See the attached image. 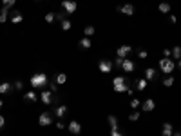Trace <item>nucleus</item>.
<instances>
[{
	"mask_svg": "<svg viewBox=\"0 0 181 136\" xmlns=\"http://www.w3.org/2000/svg\"><path fill=\"white\" fill-rule=\"evenodd\" d=\"M129 87H130V85H129V80L125 76H116V78L112 80V89H114L116 93H127Z\"/></svg>",
	"mask_w": 181,
	"mask_h": 136,
	"instance_id": "nucleus-1",
	"label": "nucleus"
},
{
	"mask_svg": "<svg viewBox=\"0 0 181 136\" xmlns=\"http://www.w3.org/2000/svg\"><path fill=\"white\" fill-rule=\"evenodd\" d=\"M47 85V74L45 73H34L31 76V87H45Z\"/></svg>",
	"mask_w": 181,
	"mask_h": 136,
	"instance_id": "nucleus-2",
	"label": "nucleus"
},
{
	"mask_svg": "<svg viewBox=\"0 0 181 136\" xmlns=\"http://www.w3.org/2000/svg\"><path fill=\"white\" fill-rule=\"evenodd\" d=\"M174 69H176V63L172 62L170 58H161V60H160V71H161V73L170 74Z\"/></svg>",
	"mask_w": 181,
	"mask_h": 136,
	"instance_id": "nucleus-3",
	"label": "nucleus"
},
{
	"mask_svg": "<svg viewBox=\"0 0 181 136\" xmlns=\"http://www.w3.org/2000/svg\"><path fill=\"white\" fill-rule=\"evenodd\" d=\"M62 9H64L67 15H73V13H76V9H78V4H76L75 0H62Z\"/></svg>",
	"mask_w": 181,
	"mask_h": 136,
	"instance_id": "nucleus-4",
	"label": "nucleus"
},
{
	"mask_svg": "<svg viewBox=\"0 0 181 136\" xmlns=\"http://www.w3.org/2000/svg\"><path fill=\"white\" fill-rule=\"evenodd\" d=\"M98 69H100V73L109 74L111 71H112V62H111V60H100V63H98Z\"/></svg>",
	"mask_w": 181,
	"mask_h": 136,
	"instance_id": "nucleus-5",
	"label": "nucleus"
},
{
	"mask_svg": "<svg viewBox=\"0 0 181 136\" xmlns=\"http://www.w3.org/2000/svg\"><path fill=\"white\" fill-rule=\"evenodd\" d=\"M38 124L42 127H49L53 124V115H51V113H42L40 118H38Z\"/></svg>",
	"mask_w": 181,
	"mask_h": 136,
	"instance_id": "nucleus-6",
	"label": "nucleus"
},
{
	"mask_svg": "<svg viewBox=\"0 0 181 136\" xmlns=\"http://www.w3.org/2000/svg\"><path fill=\"white\" fill-rule=\"evenodd\" d=\"M120 13H123V15H127V16H134V13H136V7L132 6V4H123V6H120L118 7Z\"/></svg>",
	"mask_w": 181,
	"mask_h": 136,
	"instance_id": "nucleus-7",
	"label": "nucleus"
},
{
	"mask_svg": "<svg viewBox=\"0 0 181 136\" xmlns=\"http://www.w3.org/2000/svg\"><path fill=\"white\" fill-rule=\"evenodd\" d=\"M53 98H54V94L51 93V91H47V89H43L42 94H40V100H42L45 105H51V104H53Z\"/></svg>",
	"mask_w": 181,
	"mask_h": 136,
	"instance_id": "nucleus-8",
	"label": "nucleus"
},
{
	"mask_svg": "<svg viewBox=\"0 0 181 136\" xmlns=\"http://www.w3.org/2000/svg\"><path fill=\"white\" fill-rule=\"evenodd\" d=\"M121 69H123L125 73H132V71L136 69V63L132 62L130 58H123V63H121Z\"/></svg>",
	"mask_w": 181,
	"mask_h": 136,
	"instance_id": "nucleus-9",
	"label": "nucleus"
},
{
	"mask_svg": "<svg viewBox=\"0 0 181 136\" xmlns=\"http://www.w3.org/2000/svg\"><path fill=\"white\" fill-rule=\"evenodd\" d=\"M154 107H156V102H154L152 98H147V100L141 104V111H143V113H150V111H154Z\"/></svg>",
	"mask_w": 181,
	"mask_h": 136,
	"instance_id": "nucleus-10",
	"label": "nucleus"
},
{
	"mask_svg": "<svg viewBox=\"0 0 181 136\" xmlns=\"http://www.w3.org/2000/svg\"><path fill=\"white\" fill-rule=\"evenodd\" d=\"M145 78H147L149 82L158 80V69H154V67H147V69H145Z\"/></svg>",
	"mask_w": 181,
	"mask_h": 136,
	"instance_id": "nucleus-11",
	"label": "nucleus"
},
{
	"mask_svg": "<svg viewBox=\"0 0 181 136\" xmlns=\"http://www.w3.org/2000/svg\"><path fill=\"white\" fill-rule=\"evenodd\" d=\"M67 129H69V133H71V134H80V133H82V125H80L76 120H73V122L67 125Z\"/></svg>",
	"mask_w": 181,
	"mask_h": 136,
	"instance_id": "nucleus-12",
	"label": "nucleus"
},
{
	"mask_svg": "<svg viewBox=\"0 0 181 136\" xmlns=\"http://www.w3.org/2000/svg\"><path fill=\"white\" fill-rule=\"evenodd\" d=\"M130 51H132V47H130V45H120V47H118V51H116V54L120 56V58H125Z\"/></svg>",
	"mask_w": 181,
	"mask_h": 136,
	"instance_id": "nucleus-13",
	"label": "nucleus"
},
{
	"mask_svg": "<svg viewBox=\"0 0 181 136\" xmlns=\"http://www.w3.org/2000/svg\"><path fill=\"white\" fill-rule=\"evenodd\" d=\"M54 115L58 116V118H64L65 116V113H67V105H56V107H54V111H53Z\"/></svg>",
	"mask_w": 181,
	"mask_h": 136,
	"instance_id": "nucleus-14",
	"label": "nucleus"
},
{
	"mask_svg": "<svg viewBox=\"0 0 181 136\" xmlns=\"http://www.w3.org/2000/svg\"><path fill=\"white\" fill-rule=\"evenodd\" d=\"M161 134H163V136H172V134H174V129H172V124H169V122H165V124H163V129H161Z\"/></svg>",
	"mask_w": 181,
	"mask_h": 136,
	"instance_id": "nucleus-15",
	"label": "nucleus"
},
{
	"mask_svg": "<svg viewBox=\"0 0 181 136\" xmlns=\"http://www.w3.org/2000/svg\"><path fill=\"white\" fill-rule=\"evenodd\" d=\"M11 22H13V24H22V22H24V15H22L20 11H13Z\"/></svg>",
	"mask_w": 181,
	"mask_h": 136,
	"instance_id": "nucleus-16",
	"label": "nucleus"
},
{
	"mask_svg": "<svg viewBox=\"0 0 181 136\" xmlns=\"http://www.w3.org/2000/svg\"><path fill=\"white\" fill-rule=\"evenodd\" d=\"M147 85H149V80H147V78H141V80L136 82V89H138V91H145Z\"/></svg>",
	"mask_w": 181,
	"mask_h": 136,
	"instance_id": "nucleus-17",
	"label": "nucleus"
},
{
	"mask_svg": "<svg viewBox=\"0 0 181 136\" xmlns=\"http://www.w3.org/2000/svg\"><path fill=\"white\" fill-rule=\"evenodd\" d=\"M91 45H93V42H91L89 36H84V38L80 40V47H82V49H91Z\"/></svg>",
	"mask_w": 181,
	"mask_h": 136,
	"instance_id": "nucleus-18",
	"label": "nucleus"
},
{
	"mask_svg": "<svg viewBox=\"0 0 181 136\" xmlns=\"http://www.w3.org/2000/svg\"><path fill=\"white\" fill-rule=\"evenodd\" d=\"M11 89H13V85H11L9 82H2V84H0V93L2 94L11 93Z\"/></svg>",
	"mask_w": 181,
	"mask_h": 136,
	"instance_id": "nucleus-19",
	"label": "nucleus"
},
{
	"mask_svg": "<svg viewBox=\"0 0 181 136\" xmlns=\"http://www.w3.org/2000/svg\"><path fill=\"white\" fill-rule=\"evenodd\" d=\"M107 122H109L111 129H116V127H120V125H118V118L114 115H109V116H107Z\"/></svg>",
	"mask_w": 181,
	"mask_h": 136,
	"instance_id": "nucleus-20",
	"label": "nucleus"
},
{
	"mask_svg": "<svg viewBox=\"0 0 181 136\" xmlns=\"http://www.w3.org/2000/svg\"><path fill=\"white\" fill-rule=\"evenodd\" d=\"M158 9H160L163 15H167V13H170V4H169V2H161L160 6H158Z\"/></svg>",
	"mask_w": 181,
	"mask_h": 136,
	"instance_id": "nucleus-21",
	"label": "nucleus"
},
{
	"mask_svg": "<svg viewBox=\"0 0 181 136\" xmlns=\"http://www.w3.org/2000/svg\"><path fill=\"white\" fill-rule=\"evenodd\" d=\"M7 15H9V7H2V11H0V24H4V22L7 20Z\"/></svg>",
	"mask_w": 181,
	"mask_h": 136,
	"instance_id": "nucleus-22",
	"label": "nucleus"
},
{
	"mask_svg": "<svg viewBox=\"0 0 181 136\" xmlns=\"http://www.w3.org/2000/svg\"><path fill=\"white\" fill-rule=\"evenodd\" d=\"M24 100H25V102H36V93H34V91L25 93L24 94Z\"/></svg>",
	"mask_w": 181,
	"mask_h": 136,
	"instance_id": "nucleus-23",
	"label": "nucleus"
},
{
	"mask_svg": "<svg viewBox=\"0 0 181 136\" xmlns=\"http://www.w3.org/2000/svg\"><path fill=\"white\" fill-rule=\"evenodd\" d=\"M60 27H62L64 31H69V29L73 27V24H71V22H69L67 18H65V20H62V22H60Z\"/></svg>",
	"mask_w": 181,
	"mask_h": 136,
	"instance_id": "nucleus-24",
	"label": "nucleus"
},
{
	"mask_svg": "<svg viewBox=\"0 0 181 136\" xmlns=\"http://www.w3.org/2000/svg\"><path fill=\"white\" fill-rule=\"evenodd\" d=\"M67 82V76H65L64 73H60V74H56V84L58 85H62V84H65Z\"/></svg>",
	"mask_w": 181,
	"mask_h": 136,
	"instance_id": "nucleus-25",
	"label": "nucleus"
},
{
	"mask_svg": "<svg viewBox=\"0 0 181 136\" xmlns=\"http://www.w3.org/2000/svg\"><path fill=\"white\" fill-rule=\"evenodd\" d=\"M170 51H172V56H174V58H178V60L181 58V47H179V45H176V47L170 49Z\"/></svg>",
	"mask_w": 181,
	"mask_h": 136,
	"instance_id": "nucleus-26",
	"label": "nucleus"
},
{
	"mask_svg": "<svg viewBox=\"0 0 181 136\" xmlns=\"http://www.w3.org/2000/svg\"><path fill=\"white\" fill-rule=\"evenodd\" d=\"M84 33H85V36H89V38H91V36L94 35V27H93V26H85Z\"/></svg>",
	"mask_w": 181,
	"mask_h": 136,
	"instance_id": "nucleus-27",
	"label": "nucleus"
},
{
	"mask_svg": "<svg viewBox=\"0 0 181 136\" xmlns=\"http://www.w3.org/2000/svg\"><path fill=\"white\" fill-rule=\"evenodd\" d=\"M163 85H165V87H172V85H174V76H167V78L163 80Z\"/></svg>",
	"mask_w": 181,
	"mask_h": 136,
	"instance_id": "nucleus-28",
	"label": "nucleus"
},
{
	"mask_svg": "<svg viewBox=\"0 0 181 136\" xmlns=\"http://www.w3.org/2000/svg\"><path fill=\"white\" fill-rule=\"evenodd\" d=\"M65 15H67L65 11H58V13H54V18L58 22H62V20H65Z\"/></svg>",
	"mask_w": 181,
	"mask_h": 136,
	"instance_id": "nucleus-29",
	"label": "nucleus"
},
{
	"mask_svg": "<svg viewBox=\"0 0 181 136\" xmlns=\"http://www.w3.org/2000/svg\"><path fill=\"white\" fill-rule=\"evenodd\" d=\"M130 107H132V109L136 111L138 107H141V102H139L138 98H132V100H130Z\"/></svg>",
	"mask_w": 181,
	"mask_h": 136,
	"instance_id": "nucleus-30",
	"label": "nucleus"
},
{
	"mask_svg": "<svg viewBox=\"0 0 181 136\" xmlns=\"http://www.w3.org/2000/svg\"><path fill=\"white\" fill-rule=\"evenodd\" d=\"M139 116H141V113L134 111V113H130V115H129V120H130V122H136V120H139Z\"/></svg>",
	"mask_w": 181,
	"mask_h": 136,
	"instance_id": "nucleus-31",
	"label": "nucleus"
},
{
	"mask_svg": "<svg viewBox=\"0 0 181 136\" xmlns=\"http://www.w3.org/2000/svg\"><path fill=\"white\" fill-rule=\"evenodd\" d=\"M54 20H56V18H54V13H47V15H45V22H47V24H53Z\"/></svg>",
	"mask_w": 181,
	"mask_h": 136,
	"instance_id": "nucleus-32",
	"label": "nucleus"
},
{
	"mask_svg": "<svg viewBox=\"0 0 181 136\" xmlns=\"http://www.w3.org/2000/svg\"><path fill=\"white\" fill-rule=\"evenodd\" d=\"M13 87H15L16 91H22V89H24V82H22V80H16V82L13 84Z\"/></svg>",
	"mask_w": 181,
	"mask_h": 136,
	"instance_id": "nucleus-33",
	"label": "nucleus"
},
{
	"mask_svg": "<svg viewBox=\"0 0 181 136\" xmlns=\"http://www.w3.org/2000/svg\"><path fill=\"white\" fill-rule=\"evenodd\" d=\"M15 2H16V0H2V6H6V7H13Z\"/></svg>",
	"mask_w": 181,
	"mask_h": 136,
	"instance_id": "nucleus-34",
	"label": "nucleus"
},
{
	"mask_svg": "<svg viewBox=\"0 0 181 136\" xmlns=\"http://www.w3.org/2000/svg\"><path fill=\"white\" fill-rule=\"evenodd\" d=\"M111 136H125V134H123V133H120V129L116 127V129H111Z\"/></svg>",
	"mask_w": 181,
	"mask_h": 136,
	"instance_id": "nucleus-35",
	"label": "nucleus"
},
{
	"mask_svg": "<svg viewBox=\"0 0 181 136\" xmlns=\"http://www.w3.org/2000/svg\"><path fill=\"white\" fill-rule=\"evenodd\" d=\"M49 91H51V93H56V91H58V84H56V82H54V84H49Z\"/></svg>",
	"mask_w": 181,
	"mask_h": 136,
	"instance_id": "nucleus-36",
	"label": "nucleus"
},
{
	"mask_svg": "<svg viewBox=\"0 0 181 136\" xmlns=\"http://www.w3.org/2000/svg\"><path fill=\"white\" fill-rule=\"evenodd\" d=\"M138 56H139V58H141V60H145V58L149 56V53H147V51H143V49H141V51L138 53Z\"/></svg>",
	"mask_w": 181,
	"mask_h": 136,
	"instance_id": "nucleus-37",
	"label": "nucleus"
},
{
	"mask_svg": "<svg viewBox=\"0 0 181 136\" xmlns=\"http://www.w3.org/2000/svg\"><path fill=\"white\" fill-rule=\"evenodd\" d=\"M169 56H172V51L170 49H165L163 51V58H169Z\"/></svg>",
	"mask_w": 181,
	"mask_h": 136,
	"instance_id": "nucleus-38",
	"label": "nucleus"
},
{
	"mask_svg": "<svg viewBox=\"0 0 181 136\" xmlns=\"http://www.w3.org/2000/svg\"><path fill=\"white\" fill-rule=\"evenodd\" d=\"M56 129H60V131H62V129H65L64 122H56Z\"/></svg>",
	"mask_w": 181,
	"mask_h": 136,
	"instance_id": "nucleus-39",
	"label": "nucleus"
},
{
	"mask_svg": "<svg viewBox=\"0 0 181 136\" xmlns=\"http://www.w3.org/2000/svg\"><path fill=\"white\" fill-rule=\"evenodd\" d=\"M114 63H116L118 67H121V63H123V58H120V56H118V58H116V62H114Z\"/></svg>",
	"mask_w": 181,
	"mask_h": 136,
	"instance_id": "nucleus-40",
	"label": "nucleus"
},
{
	"mask_svg": "<svg viewBox=\"0 0 181 136\" xmlns=\"http://www.w3.org/2000/svg\"><path fill=\"white\" fill-rule=\"evenodd\" d=\"M4 124H6V120H4V116L0 115V127H4Z\"/></svg>",
	"mask_w": 181,
	"mask_h": 136,
	"instance_id": "nucleus-41",
	"label": "nucleus"
},
{
	"mask_svg": "<svg viewBox=\"0 0 181 136\" xmlns=\"http://www.w3.org/2000/svg\"><path fill=\"white\" fill-rule=\"evenodd\" d=\"M170 22H172V24H176V22H178V16H174V15H172V16H170Z\"/></svg>",
	"mask_w": 181,
	"mask_h": 136,
	"instance_id": "nucleus-42",
	"label": "nucleus"
},
{
	"mask_svg": "<svg viewBox=\"0 0 181 136\" xmlns=\"http://www.w3.org/2000/svg\"><path fill=\"white\" fill-rule=\"evenodd\" d=\"M178 67H179V69H181V58H179V60H178Z\"/></svg>",
	"mask_w": 181,
	"mask_h": 136,
	"instance_id": "nucleus-43",
	"label": "nucleus"
},
{
	"mask_svg": "<svg viewBox=\"0 0 181 136\" xmlns=\"http://www.w3.org/2000/svg\"><path fill=\"white\" fill-rule=\"evenodd\" d=\"M172 136H181V133H174V134H172Z\"/></svg>",
	"mask_w": 181,
	"mask_h": 136,
	"instance_id": "nucleus-44",
	"label": "nucleus"
},
{
	"mask_svg": "<svg viewBox=\"0 0 181 136\" xmlns=\"http://www.w3.org/2000/svg\"><path fill=\"white\" fill-rule=\"evenodd\" d=\"M2 105H4V102H2V100H0V107H2Z\"/></svg>",
	"mask_w": 181,
	"mask_h": 136,
	"instance_id": "nucleus-45",
	"label": "nucleus"
},
{
	"mask_svg": "<svg viewBox=\"0 0 181 136\" xmlns=\"http://www.w3.org/2000/svg\"><path fill=\"white\" fill-rule=\"evenodd\" d=\"M34 2H43V0H34Z\"/></svg>",
	"mask_w": 181,
	"mask_h": 136,
	"instance_id": "nucleus-46",
	"label": "nucleus"
}]
</instances>
